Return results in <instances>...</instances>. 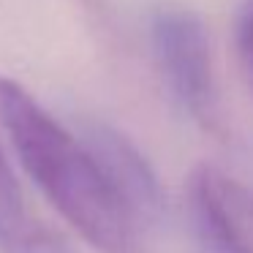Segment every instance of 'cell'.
<instances>
[{
	"instance_id": "obj_1",
	"label": "cell",
	"mask_w": 253,
	"mask_h": 253,
	"mask_svg": "<svg viewBox=\"0 0 253 253\" xmlns=\"http://www.w3.org/2000/svg\"><path fill=\"white\" fill-rule=\"evenodd\" d=\"M0 123L49 204L98 253H142V223L84 139L60 126L28 90L0 77Z\"/></svg>"
},
{
	"instance_id": "obj_2",
	"label": "cell",
	"mask_w": 253,
	"mask_h": 253,
	"mask_svg": "<svg viewBox=\"0 0 253 253\" xmlns=\"http://www.w3.org/2000/svg\"><path fill=\"white\" fill-rule=\"evenodd\" d=\"M153 46L161 74L188 115L204 131L220 133L218 82H215L210 36L202 17L188 8H166L153 22Z\"/></svg>"
},
{
	"instance_id": "obj_3",
	"label": "cell",
	"mask_w": 253,
	"mask_h": 253,
	"mask_svg": "<svg viewBox=\"0 0 253 253\" xmlns=\"http://www.w3.org/2000/svg\"><path fill=\"white\" fill-rule=\"evenodd\" d=\"M193 226L210 253H253V191L212 164L188 180Z\"/></svg>"
},
{
	"instance_id": "obj_4",
	"label": "cell",
	"mask_w": 253,
	"mask_h": 253,
	"mask_svg": "<svg viewBox=\"0 0 253 253\" xmlns=\"http://www.w3.org/2000/svg\"><path fill=\"white\" fill-rule=\"evenodd\" d=\"M84 142L90 144L106 177L128 204L133 218L142 223V229L155 223L164 210V193H161V182L153 166L136 150V144L106 126H90Z\"/></svg>"
},
{
	"instance_id": "obj_5",
	"label": "cell",
	"mask_w": 253,
	"mask_h": 253,
	"mask_svg": "<svg viewBox=\"0 0 253 253\" xmlns=\"http://www.w3.org/2000/svg\"><path fill=\"white\" fill-rule=\"evenodd\" d=\"M0 251L3 253H74L71 245L41 223L22 196L19 180L0 147Z\"/></svg>"
},
{
	"instance_id": "obj_6",
	"label": "cell",
	"mask_w": 253,
	"mask_h": 253,
	"mask_svg": "<svg viewBox=\"0 0 253 253\" xmlns=\"http://www.w3.org/2000/svg\"><path fill=\"white\" fill-rule=\"evenodd\" d=\"M237 49H240L245 77L253 87V6L240 17V25H237Z\"/></svg>"
}]
</instances>
